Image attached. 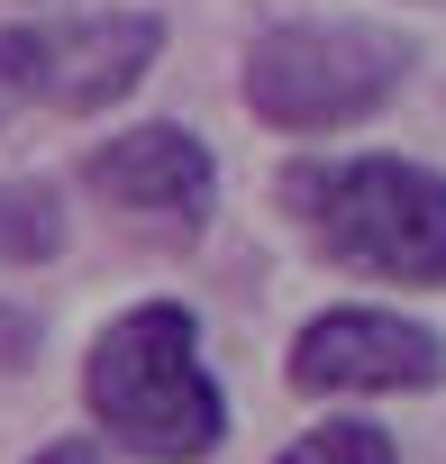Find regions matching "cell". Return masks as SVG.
Listing matches in <instances>:
<instances>
[{"instance_id":"4","label":"cell","mask_w":446,"mask_h":464,"mask_svg":"<svg viewBox=\"0 0 446 464\" xmlns=\"http://www.w3.org/2000/svg\"><path fill=\"white\" fill-rule=\"evenodd\" d=\"M164 55L155 10H73V19H10L0 28V128L10 119H101L119 110Z\"/></svg>"},{"instance_id":"8","label":"cell","mask_w":446,"mask_h":464,"mask_svg":"<svg viewBox=\"0 0 446 464\" xmlns=\"http://www.w3.org/2000/svg\"><path fill=\"white\" fill-rule=\"evenodd\" d=\"M274 464H401V437L383 428V419H319V428H301Z\"/></svg>"},{"instance_id":"5","label":"cell","mask_w":446,"mask_h":464,"mask_svg":"<svg viewBox=\"0 0 446 464\" xmlns=\"http://www.w3.org/2000/svg\"><path fill=\"white\" fill-rule=\"evenodd\" d=\"M301 401H401L446 382V337L410 310H319L283 355Z\"/></svg>"},{"instance_id":"6","label":"cell","mask_w":446,"mask_h":464,"mask_svg":"<svg viewBox=\"0 0 446 464\" xmlns=\"http://www.w3.org/2000/svg\"><path fill=\"white\" fill-rule=\"evenodd\" d=\"M82 191L110 218H146V227H173V237H200L218 218V155L182 119H137V128H119L82 155Z\"/></svg>"},{"instance_id":"10","label":"cell","mask_w":446,"mask_h":464,"mask_svg":"<svg viewBox=\"0 0 446 464\" xmlns=\"http://www.w3.org/2000/svg\"><path fill=\"white\" fill-rule=\"evenodd\" d=\"M28 464H119V446H110V437L92 428V437H46V446H37Z\"/></svg>"},{"instance_id":"3","label":"cell","mask_w":446,"mask_h":464,"mask_svg":"<svg viewBox=\"0 0 446 464\" xmlns=\"http://www.w3.org/2000/svg\"><path fill=\"white\" fill-rule=\"evenodd\" d=\"M419 73V37L383 19H274L238 55V101L274 137H337L383 119Z\"/></svg>"},{"instance_id":"2","label":"cell","mask_w":446,"mask_h":464,"mask_svg":"<svg viewBox=\"0 0 446 464\" xmlns=\"http://www.w3.org/2000/svg\"><path fill=\"white\" fill-rule=\"evenodd\" d=\"M274 200L319 265L392 292H446V173L410 155H301Z\"/></svg>"},{"instance_id":"1","label":"cell","mask_w":446,"mask_h":464,"mask_svg":"<svg viewBox=\"0 0 446 464\" xmlns=\"http://www.w3.org/2000/svg\"><path fill=\"white\" fill-rule=\"evenodd\" d=\"M82 410L137 464H209L228 446V392L200 355V310L128 301L82 346Z\"/></svg>"},{"instance_id":"7","label":"cell","mask_w":446,"mask_h":464,"mask_svg":"<svg viewBox=\"0 0 446 464\" xmlns=\"http://www.w3.org/2000/svg\"><path fill=\"white\" fill-rule=\"evenodd\" d=\"M64 256V191L46 173H0V265H55Z\"/></svg>"},{"instance_id":"9","label":"cell","mask_w":446,"mask_h":464,"mask_svg":"<svg viewBox=\"0 0 446 464\" xmlns=\"http://www.w3.org/2000/svg\"><path fill=\"white\" fill-rule=\"evenodd\" d=\"M37 355H46V319H37L28 301L0 292V373H28Z\"/></svg>"}]
</instances>
